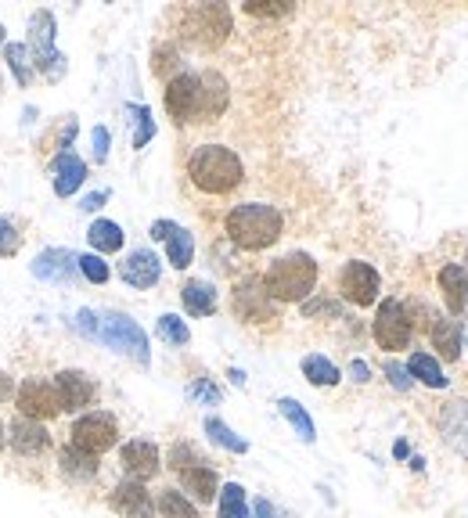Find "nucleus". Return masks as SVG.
<instances>
[{"mask_svg": "<svg viewBox=\"0 0 468 518\" xmlns=\"http://www.w3.org/2000/svg\"><path fill=\"white\" fill-rule=\"evenodd\" d=\"M29 54H33L36 72H44V80H62L65 76V54L54 47V15L51 11H33L29 15Z\"/></svg>", "mask_w": 468, "mask_h": 518, "instance_id": "4", "label": "nucleus"}, {"mask_svg": "<svg viewBox=\"0 0 468 518\" xmlns=\"http://www.w3.org/2000/svg\"><path fill=\"white\" fill-rule=\"evenodd\" d=\"M54 393H58L62 411H83L94 403V382L83 371H62L54 378Z\"/></svg>", "mask_w": 468, "mask_h": 518, "instance_id": "16", "label": "nucleus"}, {"mask_svg": "<svg viewBox=\"0 0 468 518\" xmlns=\"http://www.w3.org/2000/svg\"><path fill=\"white\" fill-rule=\"evenodd\" d=\"M303 375L314 385H335L339 382V367L328 357H321V353H310V357L303 360Z\"/></svg>", "mask_w": 468, "mask_h": 518, "instance_id": "32", "label": "nucleus"}, {"mask_svg": "<svg viewBox=\"0 0 468 518\" xmlns=\"http://www.w3.org/2000/svg\"><path fill=\"white\" fill-rule=\"evenodd\" d=\"M76 267L83 270V277H87L90 285H105L108 274H112V270H108V263L101 256H80V259H76Z\"/></svg>", "mask_w": 468, "mask_h": 518, "instance_id": "38", "label": "nucleus"}, {"mask_svg": "<svg viewBox=\"0 0 468 518\" xmlns=\"http://www.w3.org/2000/svg\"><path fill=\"white\" fill-rule=\"evenodd\" d=\"M386 375H389V382L400 389V393H407V389H411V375H407V367H400L396 360H389V364H386Z\"/></svg>", "mask_w": 468, "mask_h": 518, "instance_id": "42", "label": "nucleus"}, {"mask_svg": "<svg viewBox=\"0 0 468 518\" xmlns=\"http://www.w3.org/2000/svg\"><path fill=\"white\" fill-rule=\"evenodd\" d=\"M339 292L342 299H350L353 306H371L378 299V292H382V277H378V270L371 267V263L353 259L339 274Z\"/></svg>", "mask_w": 468, "mask_h": 518, "instance_id": "11", "label": "nucleus"}, {"mask_svg": "<svg viewBox=\"0 0 468 518\" xmlns=\"http://www.w3.org/2000/svg\"><path fill=\"white\" fill-rule=\"evenodd\" d=\"M317 285V263L306 252H288V256L274 259L263 277V288L274 303H303L306 295Z\"/></svg>", "mask_w": 468, "mask_h": 518, "instance_id": "3", "label": "nucleus"}, {"mask_svg": "<svg viewBox=\"0 0 468 518\" xmlns=\"http://www.w3.org/2000/svg\"><path fill=\"white\" fill-rule=\"evenodd\" d=\"M58 465H62V475L72 479V483H90L94 475H98V457L83 454L76 447H65L62 457H58Z\"/></svg>", "mask_w": 468, "mask_h": 518, "instance_id": "27", "label": "nucleus"}, {"mask_svg": "<svg viewBox=\"0 0 468 518\" xmlns=\"http://www.w3.org/2000/svg\"><path fill=\"white\" fill-rule=\"evenodd\" d=\"M130 116H134V148H144V144L155 137V119L148 105H130Z\"/></svg>", "mask_w": 468, "mask_h": 518, "instance_id": "37", "label": "nucleus"}, {"mask_svg": "<svg viewBox=\"0 0 468 518\" xmlns=\"http://www.w3.org/2000/svg\"><path fill=\"white\" fill-rule=\"evenodd\" d=\"M350 375L357 378V382H368L371 371H368V364H364V360H353V364H350Z\"/></svg>", "mask_w": 468, "mask_h": 518, "instance_id": "49", "label": "nucleus"}, {"mask_svg": "<svg viewBox=\"0 0 468 518\" xmlns=\"http://www.w3.org/2000/svg\"><path fill=\"white\" fill-rule=\"evenodd\" d=\"M152 238L155 242H166V256H170V267L184 270L195 256V238L173 220H155L152 224Z\"/></svg>", "mask_w": 468, "mask_h": 518, "instance_id": "14", "label": "nucleus"}, {"mask_svg": "<svg viewBox=\"0 0 468 518\" xmlns=\"http://www.w3.org/2000/svg\"><path fill=\"white\" fill-rule=\"evenodd\" d=\"M76 259L80 256H72L69 249H44L33 259V277L65 285V281H72V274H76Z\"/></svg>", "mask_w": 468, "mask_h": 518, "instance_id": "18", "label": "nucleus"}, {"mask_svg": "<svg viewBox=\"0 0 468 518\" xmlns=\"http://www.w3.org/2000/svg\"><path fill=\"white\" fill-rule=\"evenodd\" d=\"M440 432L461 457H468V400H450L440 411Z\"/></svg>", "mask_w": 468, "mask_h": 518, "instance_id": "20", "label": "nucleus"}, {"mask_svg": "<svg viewBox=\"0 0 468 518\" xmlns=\"http://www.w3.org/2000/svg\"><path fill=\"white\" fill-rule=\"evenodd\" d=\"M188 396H191V400L209 403V407H216V403H220V389H216V385L209 382V378H198V382L188 389Z\"/></svg>", "mask_w": 468, "mask_h": 518, "instance_id": "41", "label": "nucleus"}, {"mask_svg": "<svg viewBox=\"0 0 468 518\" xmlns=\"http://www.w3.org/2000/svg\"><path fill=\"white\" fill-rule=\"evenodd\" d=\"M90 141H94V159L105 162L108 159V130H105V126H94Z\"/></svg>", "mask_w": 468, "mask_h": 518, "instance_id": "43", "label": "nucleus"}, {"mask_svg": "<svg viewBox=\"0 0 468 518\" xmlns=\"http://www.w3.org/2000/svg\"><path fill=\"white\" fill-rule=\"evenodd\" d=\"M98 342H105L108 349H116V353H126V357H134L141 367H148L152 353H148V335L141 331V324L130 321L126 313H105L98 321Z\"/></svg>", "mask_w": 468, "mask_h": 518, "instance_id": "5", "label": "nucleus"}, {"mask_svg": "<svg viewBox=\"0 0 468 518\" xmlns=\"http://www.w3.org/2000/svg\"><path fill=\"white\" fill-rule=\"evenodd\" d=\"M11 447H15L18 454H26V457L44 454V450L51 447V436H47L44 421H29V418L11 421Z\"/></svg>", "mask_w": 468, "mask_h": 518, "instance_id": "21", "label": "nucleus"}, {"mask_svg": "<svg viewBox=\"0 0 468 518\" xmlns=\"http://www.w3.org/2000/svg\"><path fill=\"white\" fill-rule=\"evenodd\" d=\"M411 313H407V306L400 303V299H386V303L378 306L375 313V342L382 349H389V353H396V349H407V342H411Z\"/></svg>", "mask_w": 468, "mask_h": 518, "instance_id": "8", "label": "nucleus"}, {"mask_svg": "<svg viewBox=\"0 0 468 518\" xmlns=\"http://www.w3.org/2000/svg\"><path fill=\"white\" fill-rule=\"evenodd\" d=\"M105 202H108V191H94V195L83 198L80 209H83V213H94V209H101V206H105Z\"/></svg>", "mask_w": 468, "mask_h": 518, "instance_id": "47", "label": "nucleus"}, {"mask_svg": "<svg viewBox=\"0 0 468 518\" xmlns=\"http://www.w3.org/2000/svg\"><path fill=\"white\" fill-rule=\"evenodd\" d=\"M15 403H18V414L29 421H51L54 414H62L58 393H54V385L44 382V378H26V382L18 385Z\"/></svg>", "mask_w": 468, "mask_h": 518, "instance_id": "10", "label": "nucleus"}, {"mask_svg": "<svg viewBox=\"0 0 468 518\" xmlns=\"http://www.w3.org/2000/svg\"><path fill=\"white\" fill-rule=\"evenodd\" d=\"M87 242L94 245L101 256H108V252L123 249V231H119V224H112V220H94L87 231Z\"/></svg>", "mask_w": 468, "mask_h": 518, "instance_id": "28", "label": "nucleus"}, {"mask_svg": "<svg viewBox=\"0 0 468 518\" xmlns=\"http://www.w3.org/2000/svg\"><path fill=\"white\" fill-rule=\"evenodd\" d=\"M231 33V11L224 4H198L184 11V36L198 47H220Z\"/></svg>", "mask_w": 468, "mask_h": 518, "instance_id": "6", "label": "nucleus"}, {"mask_svg": "<svg viewBox=\"0 0 468 518\" xmlns=\"http://www.w3.org/2000/svg\"><path fill=\"white\" fill-rule=\"evenodd\" d=\"M407 375H414L422 385H429V389H447V378H443L440 364L429 353H414L411 364H407Z\"/></svg>", "mask_w": 468, "mask_h": 518, "instance_id": "29", "label": "nucleus"}, {"mask_svg": "<svg viewBox=\"0 0 468 518\" xmlns=\"http://www.w3.org/2000/svg\"><path fill=\"white\" fill-rule=\"evenodd\" d=\"M206 432H209V439H213V443H220V447L231 450V454H245V450H249V443H245L242 436H234V432L227 429L220 418H206Z\"/></svg>", "mask_w": 468, "mask_h": 518, "instance_id": "35", "label": "nucleus"}, {"mask_svg": "<svg viewBox=\"0 0 468 518\" xmlns=\"http://www.w3.org/2000/svg\"><path fill=\"white\" fill-rule=\"evenodd\" d=\"M76 328H80L87 339H94V335H98V317H94L90 310H80L76 313Z\"/></svg>", "mask_w": 468, "mask_h": 518, "instance_id": "44", "label": "nucleus"}, {"mask_svg": "<svg viewBox=\"0 0 468 518\" xmlns=\"http://www.w3.org/2000/svg\"><path fill=\"white\" fill-rule=\"evenodd\" d=\"M292 11V4H270V0H252V4H245V15L252 18H281Z\"/></svg>", "mask_w": 468, "mask_h": 518, "instance_id": "40", "label": "nucleus"}, {"mask_svg": "<svg viewBox=\"0 0 468 518\" xmlns=\"http://www.w3.org/2000/svg\"><path fill=\"white\" fill-rule=\"evenodd\" d=\"M173 65H177V51H173V47H159V51H155V72L166 76V69H173Z\"/></svg>", "mask_w": 468, "mask_h": 518, "instance_id": "45", "label": "nucleus"}, {"mask_svg": "<svg viewBox=\"0 0 468 518\" xmlns=\"http://www.w3.org/2000/svg\"><path fill=\"white\" fill-rule=\"evenodd\" d=\"M4 58H8V69L15 72V80L22 83V87H29V80H33V69H29V47L26 44H8L4 47Z\"/></svg>", "mask_w": 468, "mask_h": 518, "instance_id": "36", "label": "nucleus"}, {"mask_svg": "<svg viewBox=\"0 0 468 518\" xmlns=\"http://www.w3.org/2000/svg\"><path fill=\"white\" fill-rule=\"evenodd\" d=\"M15 378L8 375V371H4V367H0V403H8V400H15Z\"/></svg>", "mask_w": 468, "mask_h": 518, "instance_id": "46", "label": "nucleus"}, {"mask_svg": "<svg viewBox=\"0 0 468 518\" xmlns=\"http://www.w3.org/2000/svg\"><path fill=\"white\" fill-rule=\"evenodd\" d=\"M220 518H249V501H245V490L238 483H227L220 490Z\"/></svg>", "mask_w": 468, "mask_h": 518, "instance_id": "31", "label": "nucleus"}, {"mask_svg": "<svg viewBox=\"0 0 468 518\" xmlns=\"http://www.w3.org/2000/svg\"><path fill=\"white\" fill-rule=\"evenodd\" d=\"M155 331H159V339L170 342V346H188L191 342L188 324L180 321V317H173V313H162L159 324H155Z\"/></svg>", "mask_w": 468, "mask_h": 518, "instance_id": "34", "label": "nucleus"}, {"mask_svg": "<svg viewBox=\"0 0 468 518\" xmlns=\"http://www.w3.org/2000/svg\"><path fill=\"white\" fill-rule=\"evenodd\" d=\"M432 346L440 349L443 360H458L461 357V321H447V317H432L429 324Z\"/></svg>", "mask_w": 468, "mask_h": 518, "instance_id": "25", "label": "nucleus"}, {"mask_svg": "<svg viewBox=\"0 0 468 518\" xmlns=\"http://www.w3.org/2000/svg\"><path fill=\"white\" fill-rule=\"evenodd\" d=\"M180 483H184V490H188L191 497H198L202 504L216 497V472L206 465V461H195V465L180 468Z\"/></svg>", "mask_w": 468, "mask_h": 518, "instance_id": "23", "label": "nucleus"}, {"mask_svg": "<svg viewBox=\"0 0 468 518\" xmlns=\"http://www.w3.org/2000/svg\"><path fill=\"white\" fill-rule=\"evenodd\" d=\"M0 44H4V26H0Z\"/></svg>", "mask_w": 468, "mask_h": 518, "instance_id": "52", "label": "nucleus"}, {"mask_svg": "<svg viewBox=\"0 0 468 518\" xmlns=\"http://www.w3.org/2000/svg\"><path fill=\"white\" fill-rule=\"evenodd\" d=\"M119 443V425L112 414L105 411H94V414H83L69 432V447L83 450V454L98 457L105 450H112Z\"/></svg>", "mask_w": 468, "mask_h": 518, "instance_id": "7", "label": "nucleus"}, {"mask_svg": "<svg viewBox=\"0 0 468 518\" xmlns=\"http://www.w3.org/2000/svg\"><path fill=\"white\" fill-rule=\"evenodd\" d=\"M234 313L252 324L274 321V317H278V306H274V299H270L267 288H263V277H245L242 285L234 288Z\"/></svg>", "mask_w": 468, "mask_h": 518, "instance_id": "12", "label": "nucleus"}, {"mask_svg": "<svg viewBox=\"0 0 468 518\" xmlns=\"http://www.w3.org/2000/svg\"><path fill=\"white\" fill-rule=\"evenodd\" d=\"M159 515L162 518H198V511L184 493L166 490V493H159Z\"/></svg>", "mask_w": 468, "mask_h": 518, "instance_id": "33", "label": "nucleus"}, {"mask_svg": "<svg viewBox=\"0 0 468 518\" xmlns=\"http://www.w3.org/2000/svg\"><path fill=\"white\" fill-rule=\"evenodd\" d=\"M166 112H170L173 123H198V116H202V80L191 72L173 76L170 87H166Z\"/></svg>", "mask_w": 468, "mask_h": 518, "instance_id": "9", "label": "nucleus"}, {"mask_svg": "<svg viewBox=\"0 0 468 518\" xmlns=\"http://www.w3.org/2000/svg\"><path fill=\"white\" fill-rule=\"evenodd\" d=\"M278 411H281V418H288V425L299 432V439H303V443H314V439H317L314 418H310V414H306L296 400H288V396H285V400H278Z\"/></svg>", "mask_w": 468, "mask_h": 518, "instance_id": "30", "label": "nucleus"}, {"mask_svg": "<svg viewBox=\"0 0 468 518\" xmlns=\"http://www.w3.org/2000/svg\"><path fill=\"white\" fill-rule=\"evenodd\" d=\"M465 263H468V256H465Z\"/></svg>", "mask_w": 468, "mask_h": 518, "instance_id": "53", "label": "nucleus"}, {"mask_svg": "<svg viewBox=\"0 0 468 518\" xmlns=\"http://www.w3.org/2000/svg\"><path fill=\"white\" fill-rule=\"evenodd\" d=\"M281 213L274 206H263V202H245V206H234L227 213V234L238 249L260 252L281 238Z\"/></svg>", "mask_w": 468, "mask_h": 518, "instance_id": "2", "label": "nucleus"}, {"mask_svg": "<svg viewBox=\"0 0 468 518\" xmlns=\"http://www.w3.org/2000/svg\"><path fill=\"white\" fill-rule=\"evenodd\" d=\"M18 227H15V220H8V216H0V256L8 259V256H15L18 252Z\"/></svg>", "mask_w": 468, "mask_h": 518, "instance_id": "39", "label": "nucleus"}, {"mask_svg": "<svg viewBox=\"0 0 468 518\" xmlns=\"http://www.w3.org/2000/svg\"><path fill=\"white\" fill-rule=\"evenodd\" d=\"M188 177L206 195H227L245 180V166L224 144H202L188 159Z\"/></svg>", "mask_w": 468, "mask_h": 518, "instance_id": "1", "label": "nucleus"}, {"mask_svg": "<svg viewBox=\"0 0 468 518\" xmlns=\"http://www.w3.org/2000/svg\"><path fill=\"white\" fill-rule=\"evenodd\" d=\"M440 288L443 299H447L450 313H465L468 310V270L461 263H447L440 270Z\"/></svg>", "mask_w": 468, "mask_h": 518, "instance_id": "22", "label": "nucleus"}, {"mask_svg": "<svg viewBox=\"0 0 468 518\" xmlns=\"http://www.w3.org/2000/svg\"><path fill=\"white\" fill-rule=\"evenodd\" d=\"M108 504H112V511L123 518H152L155 515L152 493L144 490V483H134V479H123V483L112 490Z\"/></svg>", "mask_w": 468, "mask_h": 518, "instance_id": "13", "label": "nucleus"}, {"mask_svg": "<svg viewBox=\"0 0 468 518\" xmlns=\"http://www.w3.org/2000/svg\"><path fill=\"white\" fill-rule=\"evenodd\" d=\"M119 461H123L126 475L134 479V483H144V479H152V475H159V447L155 443H148V439H130L123 447V454H119Z\"/></svg>", "mask_w": 468, "mask_h": 518, "instance_id": "15", "label": "nucleus"}, {"mask_svg": "<svg viewBox=\"0 0 468 518\" xmlns=\"http://www.w3.org/2000/svg\"><path fill=\"white\" fill-rule=\"evenodd\" d=\"M159 274H162L159 256H155V252H148V249L130 252V256L119 263V277H123L130 288H152V285H159Z\"/></svg>", "mask_w": 468, "mask_h": 518, "instance_id": "17", "label": "nucleus"}, {"mask_svg": "<svg viewBox=\"0 0 468 518\" xmlns=\"http://www.w3.org/2000/svg\"><path fill=\"white\" fill-rule=\"evenodd\" d=\"M51 173H54V195L72 198V191H80L83 180H87V162L72 152H58V159L51 162Z\"/></svg>", "mask_w": 468, "mask_h": 518, "instance_id": "19", "label": "nucleus"}, {"mask_svg": "<svg viewBox=\"0 0 468 518\" xmlns=\"http://www.w3.org/2000/svg\"><path fill=\"white\" fill-rule=\"evenodd\" d=\"M180 303L191 317H209V313H216V288L209 281H188L180 288Z\"/></svg>", "mask_w": 468, "mask_h": 518, "instance_id": "26", "label": "nucleus"}, {"mask_svg": "<svg viewBox=\"0 0 468 518\" xmlns=\"http://www.w3.org/2000/svg\"><path fill=\"white\" fill-rule=\"evenodd\" d=\"M231 382H234V385H245V375H242V371H238V367H234V371H231Z\"/></svg>", "mask_w": 468, "mask_h": 518, "instance_id": "50", "label": "nucleus"}, {"mask_svg": "<svg viewBox=\"0 0 468 518\" xmlns=\"http://www.w3.org/2000/svg\"><path fill=\"white\" fill-rule=\"evenodd\" d=\"M198 80H202V116H198V123H209L227 108V83L220 72H202Z\"/></svg>", "mask_w": 468, "mask_h": 518, "instance_id": "24", "label": "nucleus"}, {"mask_svg": "<svg viewBox=\"0 0 468 518\" xmlns=\"http://www.w3.org/2000/svg\"><path fill=\"white\" fill-rule=\"evenodd\" d=\"M252 518H278V511L270 508V501H263L260 497V501L252 504Z\"/></svg>", "mask_w": 468, "mask_h": 518, "instance_id": "48", "label": "nucleus"}, {"mask_svg": "<svg viewBox=\"0 0 468 518\" xmlns=\"http://www.w3.org/2000/svg\"><path fill=\"white\" fill-rule=\"evenodd\" d=\"M0 447H4V425H0Z\"/></svg>", "mask_w": 468, "mask_h": 518, "instance_id": "51", "label": "nucleus"}]
</instances>
